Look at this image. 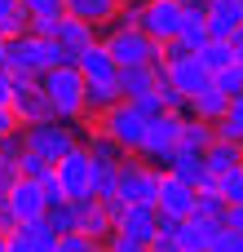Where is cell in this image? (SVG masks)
I'll use <instances>...</instances> for the list:
<instances>
[{"instance_id":"obj_1","label":"cell","mask_w":243,"mask_h":252,"mask_svg":"<svg viewBox=\"0 0 243 252\" xmlns=\"http://www.w3.org/2000/svg\"><path fill=\"white\" fill-rule=\"evenodd\" d=\"M71 62V53L62 49V44H53V40H44V35H35V31H22V35H13L9 40V66L4 71H13V75H44V71H53V66H66Z\"/></svg>"},{"instance_id":"obj_2","label":"cell","mask_w":243,"mask_h":252,"mask_svg":"<svg viewBox=\"0 0 243 252\" xmlns=\"http://www.w3.org/2000/svg\"><path fill=\"white\" fill-rule=\"evenodd\" d=\"M40 89H44V97H49V106H53V120H62V124L84 120V75H80L71 62L44 71V75H40Z\"/></svg>"},{"instance_id":"obj_3","label":"cell","mask_w":243,"mask_h":252,"mask_svg":"<svg viewBox=\"0 0 243 252\" xmlns=\"http://www.w3.org/2000/svg\"><path fill=\"white\" fill-rule=\"evenodd\" d=\"M102 44L111 49L115 66H151V62H164V44L151 40L142 27H111L102 35Z\"/></svg>"},{"instance_id":"obj_4","label":"cell","mask_w":243,"mask_h":252,"mask_svg":"<svg viewBox=\"0 0 243 252\" xmlns=\"http://www.w3.org/2000/svg\"><path fill=\"white\" fill-rule=\"evenodd\" d=\"M146 124H151V120H146V115H142L133 102H115V106H111V111H102V115H97L89 128H93V133H102V137H111V142H115L124 155H133V151L142 146Z\"/></svg>"},{"instance_id":"obj_5","label":"cell","mask_w":243,"mask_h":252,"mask_svg":"<svg viewBox=\"0 0 243 252\" xmlns=\"http://www.w3.org/2000/svg\"><path fill=\"white\" fill-rule=\"evenodd\" d=\"M159 173L164 168L146 164L142 155H124L120 159V173H115V199H124V204H155Z\"/></svg>"},{"instance_id":"obj_6","label":"cell","mask_w":243,"mask_h":252,"mask_svg":"<svg viewBox=\"0 0 243 252\" xmlns=\"http://www.w3.org/2000/svg\"><path fill=\"white\" fill-rule=\"evenodd\" d=\"M182 124H186V115H177V111L155 115V120L146 124V133H142V146H137L133 155H142L146 164L164 168V164H168V155H173V151H177V142H182Z\"/></svg>"},{"instance_id":"obj_7","label":"cell","mask_w":243,"mask_h":252,"mask_svg":"<svg viewBox=\"0 0 243 252\" xmlns=\"http://www.w3.org/2000/svg\"><path fill=\"white\" fill-rule=\"evenodd\" d=\"M22 146H27V151H35L40 159L58 164L62 155H71V151L80 146V133H75L71 124H62V120H49V124H27V128H22Z\"/></svg>"},{"instance_id":"obj_8","label":"cell","mask_w":243,"mask_h":252,"mask_svg":"<svg viewBox=\"0 0 243 252\" xmlns=\"http://www.w3.org/2000/svg\"><path fill=\"white\" fill-rule=\"evenodd\" d=\"M195 199H199V190L186 182V177H177V173H159V186H155V213L159 217H168V221H190L195 217Z\"/></svg>"},{"instance_id":"obj_9","label":"cell","mask_w":243,"mask_h":252,"mask_svg":"<svg viewBox=\"0 0 243 252\" xmlns=\"http://www.w3.org/2000/svg\"><path fill=\"white\" fill-rule=\"evenodd\" d=\"M53 173H58V182H62V190H66L71 204L93 199V155H89L84 142H80L71 155H62V159L53 164Z\"/></svg>"},{"instance_id":"obj_10","label":"cell","mask_w":243,"mask_h":252,"mask_svg":"<svg viewBox=\"0 0 243 252\" xmlns=\"http://www.w3.org/2000/svg\"><path fill=\"white\" fill-rule=\"evenodd\" d=\"M164 80H168L177 93L195 97V93H204V89L213 84V71L204 66L199 53H177V58H164Z\"/></svg>"},{"instance_id":"obj_11","label":"cell","mask_w":243,"mask_h":252,"mask_svg":"<svg viewBox=\"0 0 243 252\" xmlns=\"http://www.w3.org/2000/svg\"><path fill=\"white\" fill-rule=\"evenodd\" d=\"M182 18H186V4L182 0H142V31L151 40H159V44H168L177 35Z\"/></svg>"},{"instance_id":"obj_12","label":"cell","mask_w":243,"mask_h":252,"mask_svg":"<svg viewBox=\"0 0 243 252\" xmlns=\"http://www.w3.org/2000/svg\"><path fill=\"white\" fill-rule=\"evenodd\" d=\"M4 208L18 217V226H27V221H40V217H44V208H49V199H44V186H40V182H31V177H18V182L4 190Z\"/></svg>"},{"instance_id":"obj_13","label":"cell","mask_w":243,"mask_h":252,"mask_svg":"<svg viewBox=\"0 0 243 252\" xmlns=\"http://www.w3.org/2000/svg\"><path fill=\"white\" fill-rule=\"evenodd\" d=\"M155 230H159V213H155V204H124V213L115 217V235H124V239L151 244Z\"/></svg>"},{"instance_id":"obj_14","label":"cell","mask_w":243,"mask_h":252,"mask_svg":"<svg viewBox=\"0 0 243 252\" xmlns=\"http://www.w3.org/2000/svg\"><path fill=\"white\" fill-rule=\"evenodd\" d=\"M75 235L97 239V244H106L115 235V221H111V213H106L102 199H80L75 204Z\"/></svg>"},{"instance_id":"obj_15","label":"cell","mask_w":243,"mask_h":252,"mask_svg":"<svg viewBox=\"0 0 243 252\" xmlns=\"http://www.w3.org/2000/svg\"><path fill=\"white\" fill-rule=\"evenodd\" d=\"M204 22L213 40H230L243 27V0H208L204 4Z\"/></svg>"},{"instance_id":"obj_16","label":"cell","mask_w":243,"mask_h":252,"mask_svg":"<svg viewBox=\"0 0 243 252\" xmlns=\"http://www.w3.org/2000/svg\"><path fill=\"white\" fill-rule=\"evenodd\" d=\"M44 40H53V44H62L71 58L84 49V44H93L97 40V27H89V22H80V18H71V13H62V18H53V27H49V35Z\"/></svg>"},{"instance_id":"obj_17","label":"cell","mask_w":243,"mask_h":252,"mask_svg":"<svg viewBox=\"0 0 243 252\" xmlns=\"http://www.w3.org/2000/svg\"><path fill=\"white\" fill-rule=\"evenodd\" d=\"M71 66H75L84 80H115V71H120L115 58H111V49L102 44V35H97L93 44H84V49L71 58Z\"/></svg>"},{"instance_id":"obj_18","label":"cell","mask_w":243,"mask_h":252,"mask_svg":"<svg viewBox=\"0 0 243 252\" xmlns=\"http://www.w3.org/2000/svg\"><path fill=\"white\" fill-rule=\"evenodd\" d=\"M115 102H124V93H120L115 80H84V120H89V124H93L102 111H111Z\"/></svg>"},{"instance_id":"obj_19","label":"cell","mask_w":243,"mask_h":252,"mask_svg":"<svg viewBox=\"0 0 243 252\" xmlns=\"http://www.w3.org/2000/svg\"><path fill=\"white\" fill-rule=\"evenodd\" d=\"M115 84H120L124 102H137V97L155 93V62L151 66H120L115 71Z\"/></svg>"},{"instance_id":"obj_20","label":"cell","mask_w":243,"mask_h":252,"mask_svg":"<svg viewBox=\"0 0 243 252\" xmlns=\"http://www.w3.org/2000/svg\"><path fill=\"white\" fill-rule=\"evenodd\" d=\"M217 230H221V221L217 217H190V221H182V248L186 252H208L213 248V239H217Z\"/></svg>"},{"instance_id":"obj_21","label":"cell","mask_w":243,"mask_h":252,"mask_svg":"<svg viewBox=\"0 0 243 252\" xmlns=\"http://www.w3.org/2000/svg\"><path fill=\"white\" fill-rule=\"evenodd\" d=\"M226 111H230V93H221L217 84H208L204 93H195V97H190V111H186V115L217 124V120H226Z\"/></svg>"},{"instance_id":"obj_22","label":"cell","mask_w":243,"mask_h":252,"mask_svg":"<svg viewBox=\"0 0 243 252\" xmlns=\"http://www.w3.org/2000/svg\"><path fill=\"white\" fill-rule=\"evenodd\" d=\"M66 13L89 27H111L120 13V0H66Z\"/></svg>"},{"instance_id":"obj_23","label":"cell","mask_w":243,"mask_h":252,"mask_svg":"<svg viewBox=\"0 0 243 252\" xmlns=\"http://www.w3.org/2000/svg\"><path fill=\"white\" fill-rule=\"evenodd\" d=\"M239 164H243V142L217 137V142L204 151V168H208L213 177H221V173H230V168H239Z\"/></svg>"},{"instance_id":"obj_24","label":"cell","mask_w":243,"mask_h":252,"mask_svg":"<svg viewBox=\"0 0 243 252\" xmlns=\"http://www.w3.org/2000/svg\"><path fill=\"white\" fill-rule=\"evenodd\" d=\"M213 142H217V124L186 115V124H182V142H177V146H186V151H199V155H204Z\"/></svg>"},{"instance_id":"obj_25","label":"cell","mask_w":243,"mask_h":252,"mask_svg":"<svg viewBox=\"0 0 243 252\" xmlns=\"http://www.w3.org/2000/svg\"><path fill=\"white\" fill-rule=\"evenodd\" d=\"M199 58H204V66H208L213 75H217V71H226L230 62H239V58H235V44H230V40H208V44L199 49Z\"/></svg>"},{"instance_id":"obj_26","label":"cell","mask_w":243,"mask_h":252,"mask_svg":"<svg viewBox=\"0 0 243 252\" xmlns=\"http://www.w3.org/2000/svg\"><path fill=\"white\" fill-rule=\"evenodd\" d=\"M44 226H49L53 235H71V230H75V204H71V199L49 204V208H44Z\"/></svg>"},{"instance_id":"obj_27","label":"cell","mask_w":243,"mask_h":252,"mask_svg":"<svg viewBox=\"0 0 243 252\" xmlns=\"http://www.w3.org/2000/svg\"><path fill=\"white\" fill-rule=\"evenodd\" d=\"M146 248H151V252H186V248H182V221L159 217V230H155V239H151Z\"/></svg>"},{"instance_id":"obj_28","label":"cell","mask_w":243,"mask_h":252,"mask_svg":"<svg viewBox=\"0 0 243 252\" xmlns=\"http://www.w3.org/2000/svg\"><path fill=\"white\" fill-rule=\"evenodd\" d=\"M217 137H226V142H243V93L230 97L226 120H217Z\"/></svg>"},{"instance_id":"obj_29","label":"cell","mask_w":243,"mask_h":252,"mask_svg":"<svg viewBox=\"0 0 243 252\" xmlns=\"http://www.w3.org/2000/svg\"><path fill=\"white\" fill-rule=\"evenodd\" d=\"M115 173H120V164L93 159V199H111L115 195Z\"/></svg>"},{"instance_id":"obj_30","label":"cell","mask_w":243,"mask_h":252,"mask_svg":"<svg viewBox=\"0 0 243 252\" xmlns=\"http://www.w3.org/2000/svg\"><path fill=\"white\" fill-rule=\"evenodd\" d=\"M22 230H27V239H31V252H58V235L44 226V217H40V221H27Z\"/></svg>"},{"instance_id":"obj_31","label":"cell","mask_w":243,"mask_h":252,"mask_svg":"<svg viewBox=\"0 0 243 252\" xmlns=\"http://www.w3.org/2000/svg\"><path fill=\"white\" fill-rule=\"evenodd\" d=\"M49 173H53V164H49V159H40L35 151H22V155H18V177H31V182H44Z\"/></svg>"},{"instance_id":"obj_32","label":"cell","mask_w":243,"mask_h":252,"mask_svg":"<svg viewBox=\"0 0 243 252\" xmlns=\"http://www.w3.org/2000/svg\"><path fill=\"white\" fill-rule=\"evenodd\" d=\"M217 195H221L226 204H243V164L217 177Z\"/></svg>"},{"instance_id":"obj_33","label":"cell","mask_w":243,"mask_h":252,"mask_svg":"<svg viewBox=\"0 0 243 252\" xmlns=\"http://www.w3.org/2000/svg\"><path fill=\"white\" fill-rule=\"evenodd\" d=\"M84 146H89V155H93V159H111V164H120V159H124V151H120L111 137L93 133V128H89V142H84Z\"/></svg>"},{"instance_id":"obj_34","label":"cell","mask_w":243,"mask_h":252,"mask_svg":"<svg viewBox=\"0 0 243 252\" xmlns=\"http://www.w3.org/2000/svg\"><path fill=\"white\" fill-rule=\"evenodd\" d=\"M22 31H31V13L18 4V9H9V13L0 18V40H13V35H22Z\"/></svg>"},{"instance_id":"obj_35","label":"cell","mask_w":243,"mask_h":252,"mask_svg":"<svg viewBox=\"0 0 243 252\" xmlns=\"http://www.w3.org/2000/svg\"><path fill=\"white\" fill-rule=\"evenodd\" d=\"M213 84H217L221 93H230V97L243 93V62H230L226 71H217V75H213Z\"/></svg>"},{"instance_id":"obj_36","label":"cell","mask_w":243,"mask_h":252,"mask_svg":"<svg viewBox=\"0 0 243 252\" xmlns=\"http://www.w3.org/2000/svg\"><path fill=\"white\" fill-rule=\"evenodd\" d=\"M195 213H199V217H217V221H221V217H226V199H221L217 190H199Z\"/></svg>"},{"instance_id":"obj_37","label":"cell","mask_w":243,"mask_h":252,"mask_svg":"<svg viewBox=\"0 0 243 252\" xmlns=\"http://www.w3.org/2000/svg\"><path fill=\"white\" fill-rule=\"evenodd\" d=\"M31 18H62L66 13V0H18Z\"/></svg>"},{"instance_id":"obj_38","label":"cell","mask_w":243,"mask_h":252,"mask_svg":"<svg viewBox=\"0 0 243 252\" xmlns=\"http://www.w3.org/2000/svg\"><path fill=\"white\" fill-rule=\"evenodd\" d=\"M111 27H142V0H120V13Z\"/></svg>"},{"instance_id":"obj_39","label":"cell","mask_w":243,"mask_h":252,"mask_svg":"<svg viewBox=\"0 0 243 252\" xmlns=\"http://www.w3.org/2000/svg\"><path fill=\"white\" fill-rule=\"evenodd\" d=\"M97 248H102L97 239H84V235H75V230H71V235H58V252H97Z\"/></svg>"},{"instance_id":"obj_40","label":"cell","mask_w":243,"mask_h":252,"mask_svg":"<svg viewBox=\"0 0 243 252\" xmlns=\"http://www.w3.org/2000/svg\"><path fill=\"white\" fill-rule=\"evenodd\" d=\"M208 252H243V235H235V230H226V226H221Z\"/></svg>"},{"instance_id":"obj_41","label":"cell","mask_w":243,"mask_h":252,"mask_svg":"<svg viewBox=\"0 0 243 252\" xmlns=\"http://www.w3.org/2000/svg\"><path fill=\"white\" fill-rule=\"evenodd\" d=\"M102 248H106V252H151L146 244H137V239H124V235H111Z\"/></svg>"},{"instance_id":"obj_42","label":"cell","mask_w":243,"mask_h":252,"mask_svg":"<svg viewBox=\"0 0 243 252\" xmlns=\"http://www.w3.org/2000/svg\"><path fill=\"white\" fill-rule=\"evenodd\" d=\"M133 106H137V111H142L146 120H155V115H164V102H159V93H146V97H137Z\"/></svg>"},{"instance_id":"obj_43","label":"cell","mask_w":243,"mask_h":252,"mask_svg":"<svg viewBox=\"0 0 243 252\" xmlns=\"http://www.w3.org/2000/svg\"><path fill=\"white\" fill-rule=\"evenodd\" d=\"M221 226H226V230H235V235H243V204H226Z\"/></svg>"},{"instance_id":"obj_44","label":"cell","mask_w":243,"mask_h":252,"mask_svg":"<svg viewBox=\"0 0 243 252\" xmlns=\"http://www.w3.org/2000/svg\"><path fill=\"white\" fill-rule=\"evenodd\" d=\"M27 146H22V133H13V137H0V159H18Z\"/></svg>"},{"instance_id":"obj_45","label":"cell","mask_w":243,"mask_h":252,"mask_svg":"<svg viewBox=\"0 0 243 252\" xmlns=\"http://www.w3.org/2000/svg\"><path fill=\"white\" fill-rule=\"evenodd\" d=\"M13 133H22V124H18L13 106H0V137H13Z\"/></svg>"},{"instance_id":"obj_46","label":"cell","mask_w":243,"mask_h":252,"mask_svg":"<svg viewBox=\"0 0 243 252\" xmlns=\"http://www.w3.org/2000/svg\"><path fill=\"white\" fill-rule=\"evenodd\" d=\"M40 186H44V199H49V204H58V199H66V190H62V182H58V173H49V177H44Z\"/></svg>"},{"instance_id":"obj_47","label":"cell","mask_w":243,"mask_h":252,"mask_svg":"<svg viewBox=\"0 0 243 252\" xmlns=\"http://www.w3.org/2000/svg\"><path fill=\"white\" fill-rule=\"evenodd\" d=\"M9 102H13V75L0 71V106H9Z\"/></svg>"},{"instance_id":"obj_48","label":"cell","mask_w":243,"mask_h":252,"mask_svg":"<svg viewBox=\"0 0 243 252\" xmlns=\"http://www.w3.org/2000/svg\"><path fill=\"white\" fill-rule=\"evenodd\" d=\"M230 44H235V58H239V62H243V27H239V31H235V35H230Z\"/></svg>"},{"instance_id":"obj_49","label":"cell","mask_w":243,"mask_h":252,"mask_svg":"<svg viewBox=\"0 0 243 252\" xmlns=\"http://www.w3.org/2000/svg\"><path fill=\"white\" fill-rule=\"evenodd\" d=\"M9 66V40H0V71Z\"/></svg>"},{"instance_id":"obj_50","label":"cell","mask_w":243,"mask_h":252,"mask_svg":"<svg viewBox=\"0 0 243 252\" xmlns=\"http://www.w3.org/2000/svg\"><path fill=\"white\" fill-rule=\"evenodd\" d=\"M9 9H18V0H0V18H4Z\"/></svg>"},{"instance_id":"obj_51","label":"cell","mask_w":243,"mask_h":252,"mask_svg":"<svg viewBox=\"0 0 243 252\" xmlns=\"http://www.w3.org/2000/svg\"><path fill=\"white\" fill-rule=\"evenodd\" d=\"M0 252H9V235L4 230H0Z\"/></svg>"},{"instance_id":"obj_52","label":"cell","mask_w":243,"mask_h":252,"mask_svg":"<svg viewBox=\"0 0 243 252\" xmlns=\"http://www.w3.org/2000/svg\"><path fill=\"white\" fill-rule=\"evenodd\" d=\"M0 213H4V190H0Z\"/></svg>"},{"instance_id":"obj_53","label":"cell","mask_w":243,"mask_h":252,"mask_svg":"<svg viewBox=\"0 0 243 252\" xmlns=\"http://www.w3.org/2000/svg\"><path fill=\"white\" fill-rule=\"evenodd\" d=\"M97 252H106V248H97Z\"/></svg>"}]
</instances>
